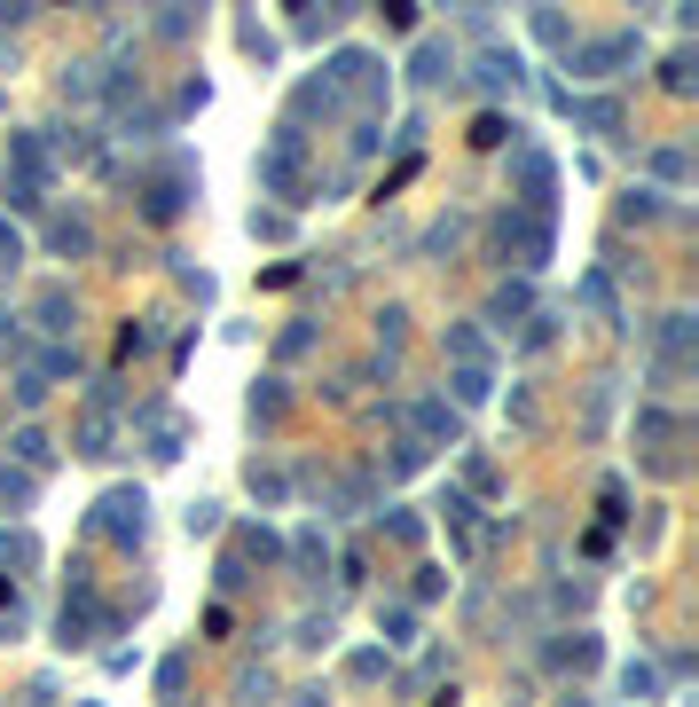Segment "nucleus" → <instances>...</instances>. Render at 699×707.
Segmentation results:
<instances>
[{"label":"nucleus","mask_w":699,"mask_h":707,"mask_svg":"<svg viewBox=\"0 0 699 707\" xmlns=\"http://www.w3.org/2000/svg\"><path fill=\"white\" fill-rule=\"evenodd\" d=\"M441 511H449V526H456V535H464V543H472V535H480V519H472V503H464V495H456V488H449V495H441Z\"/></svg>","instance_id":"bb28decb"},{"label":"nucleus","mask_w":699,"mask_h":707,"mask_svg":"<svg viewBox=\"0 0 699 707\" xmlns=\"http://www.w3.org/2000/svg\"><path fill=\"white\" fill-rule=\"evenodd\" d=\"M17 259H24V236H17L9 221H0V268H17Z\"/></svg>","instance_id":"79ce46f5"},{"label":"nucleus","mask_w":699,"mask_h":707,"mask_svg":"<svg viewBox=\"0 0 699 707\" xmlns=\"http://www.w3.org/2000/svg\"><path fill=\"white\" fill-rule=\"evenodd\" d=\"M0 503H32V472H9V464H0Z\"/></svg>","instance_id":"2f4dec72"},{"label":"nucleus","mask_w":699,"mask_h":707,"mask_svg":"<svg viewBox=\"0 0 699 707\" xmlns=\"http://www.w3.org/2000/svg\"><path fill=\"white\" fill-rule=\"evenodd\" d=\"M495 252H503V259H518V268H543V259H551V221L495 213Z\"/></svg>","instance_id":"20e7f679"},{"label":"nucleus","mask_w":699,"mask_h":707,"mask_svg":"<svg viewBox=\"0 0 699 707\" xmlns=\"http://www.w3.org/2000/svg\"><path fill=\"white\" fill-rule=\"evenodd\" d=\"M621 691H629V699H652V691H660L652 660H629V668H621Z\"/></svg>","instance_id":"a878e982"},{"label":"nucleus","mask_w":699,"mask_h":707,"mask_svg":"<svg viewBox=\"0 0 699 707\" xmlns=\"http://www.w3.org/2000/svg\"><path fill=\"white\" fill-rule=\"evenodd\" d=\"M582 299H589L605 322H621V299H614V284H605V276H582Z\"/></svg>","instance_id":"5701e85b"},{"label":"nucleus","mask_w":699,"mask_h":707,"mask_svg":"<svg viewBox=\"0 0 699 707\" xmlns=\"http://www.w3.org/2000/svg\"><path fill=\"white\" fill-rule=\"evenodd\" d=\"M182 684H189V660H182V653H173V660L157 668V691H165V707H182Z\"/></svg>","instance_id":"393cba45"},{"label":"nucleus","mask_w":699,"mask_h":707,"mask_svg":"<svg viewBox=\"0 0 699 707\" xmlns=\"http://www.w3.org/2000/svg\"><path fill=\"white\" fill-rule=\"evenodd\" d=\"M48 401V378L40 370H17V409H40Z\"/></svg>","instance_id":"7c9ffc66"},{"label":"nucleus","mask_w":699,"mask_h":707,"mask_svg":"<svg viewBox=\"0 0 699 707\" xmlns=\"http://www.w3.org/2000/svg\"><path fill=\"white\" fill-rule=\"evenodd\" d=\"M566 707H574V699H566Z\"/></svg>","instance_id":"37998d69"},{"label":"nucleus","mask_w":699,"mask_h":707,"mask_svg":"<svg viewBox=\"0 0 699 707\" xmlns=\"http://www.w3.org/2000/svg\"><path fill=\"white\" fill-rule=\"evenodd\" d=\"M417 464H424V440L401 432V440H393V472H417Z\"/></svg>","instance_id":"473e14b6"},{"label":"nucleus","mask_w":699,"mask_h":707,"mask_svg":"<svg viewBox=\"0 0 699 707\" xmlns=\"http://www.w3.org/2000/svg\"><path fill=\"white\" fill-rule=\"evenodd\" d=\"M566 111H574V119H582L589 134H605V142L621 134V103H614V95H597V103H574V95H566Z\"/></svg>","instance_id":"9b49d317"},{"label":"nucleus","mask_w":699,"mask_h":707,"mask_svg":"<svg viewBox=\"0 0 699 707\" xmlns=\"http://www.w3.org/2000/svg\"><path fill=\"white\" fill-rule=\"evenodd\" d=\"M346 676H354V684H370V676H386V660H378V653H354V660H346Z\"/></svg>","instance_id":"a19ab883"},{"label":"nucleus","mask_w":699,"mask_h":707,"mask_svg":"<svg viewBox=\"0 0 699 707\" xmlns=\"http://www.w3.org/2000/svg\"><path fill=\"white\" fill-rule=\"evenodd\" d=\"M527 307H535L527 284H503V291H495V322H503V330H511V315H527Z\"/></svg>","instance_id":"b1692460"},{"label":"nucleus","mask_w":699,"mask_h":707,"mask_svg":"<svg viewBox=\"0 0 699 707\" xmlns=\"http://www.w3.org/2000/svg\"><path fill=\"white\" fill-rule=\"evenodd\" d=\"M322 86H330V95H362L370 111H378V103H393V71H386L378 55H354V48L330 63V79H322Z\"/></svg>","instance_id":"7ed1b4c3"},{"label":"nucleus","mask_w":699,"mask_h":707,"mask_svg":"<svg viewBox=\"0 0 699 707\" xmlns=\"http://www.w3.org/2000/svg\"><path fill=\"white\" fill-rule=\"evenodd\" d=\"M307 134L299 126H276V142L259 150V189L268 197H284V205H307Z\"/></svg>","instance_id":"f257e3e1"},{"label":"nucleus","mask_w":699,"mask_h":707,"mask_svg":"<svg viewBox=\"0 0 699 707\" xmlns=\"http://www.w3.org/2000/svg\"><path fill=\"white\" fill-rule=\"evenodd\" d=\"M48 244H55L63 259H79V252H95V228H86L79 213H63V221H48Z\"/></svg>","instance_id":"ddd939ff"},{"label":"nucleus","mask_w":699,"mask_h":707,"mask_svg":"<svg viewBox=\"0 0 699 707\" xmlns=\"http://www.w3.org/2000/svg\"><path fill=\"white\" fill-rule=\"evenodd\" d=\"M480 86H487V95H511V86H518V55H480Z\"/></svg>","instance_id":"2eb2a0df"},{"label":"nucleus","mask_w":699,"mask_h":707,"mask_svg":"<svg viewBox=\"0 0 699 707\" xmlns=\"http://www.w3.org/2000/svg\"><path fill=\"white\" fill-rule=\"evenodd\" d=\"M32 315H40V330H48V338H63V330L79 322V307H71V291H63V284H48V291L32 299Z\"/></svg>","instance_id":"9d476101"},{"label":"nucleus","mask_w":699,"mask_h":707,"mask_svg":"<svg viewBox=\"0 0 699 707\" xmlns=\"http://www.w3.org/2000/svg\"><path fill=\"white\" fill-rule=\"evenodd\" d=\"M9 449H17V457H24L32 472H48V464H55V449H48V432H40V424H24V432L9 440Z\"/></svg>","instance_id":"f3484780"},{"label":"nucleus","mask_w":699,"mask_h":707,"mask_svg":"<svg viewBox=\"0 0 699 707\" xmlns=\"http://www.w3.org/2000/svg\"><path fill=\"white\" fill-rule=\"evenodd\" d=\"M386 629H393V645H417V613H409V605H393V613H386Z\"/></svg>","instance_id":"c9c22d12"},{"label":"nucleus","mask_w":699,"mask_h":707,"mask_svg":"<svg viewBox=\"0 0 699 707\" xmlns=\"http://www.w3.org/2000/svg\"><path fill=\"white\" fill-rule=\"evenodd\" d=\"M79 457H111V417H103V409H86V424H79Z\"/></svg>","instance_id":"a211bd4d"},{"label":"nucleus","mask_w":699,"mask_h":707,"mask_svg":"<svg viewBox=\"0 0 699 707\" xmlns=\"http://www.w3.org/2000/svg\"><path fill=\"white\" fill-rule=\"evenodd\" d=\"M660 213H668V205H660L652 189H629V197H621V221H660Z\"/></svg>","instance_id":"cd10ccee"},{"label":"nucleus","mask_w":699,"mask_h":707,"mask_svg":"<svg viewBox=\"0 0 699 707\" xmlns=\"http://www.w3.org/2000/svg\"><path fill=\"white\" fill-rule=\"evenodd\" d=\"M150 457H157V464L182 457V424H157V432H150Z\"/></svg>","instance_id":"c756f323"},{"label":"nucleus","mask_w":699,"mask_h":707,"mask_svg":"<svg viewBox=\"0 0 699 707\" xmlns=\"http://www.w3.org/2000/svg\"><path fill=\"white\" fill-rule=\"evenodd\" d=\"M449 63H456L449 40H424V48H417V79H424V86H432V79H449Z\"/></svg>","instance_id":"6ab92c4d"},{"label":"nucleus","mask_w":699,"mask_h":707,"mask_svg":"<svg viewBox=\"0 0 699 707\" xmlns=\"http://www.w3.org/2000/svg\"><path fill=\"white\" fill-rule=\"evenodd\" d=\"M189 24H197V17H189V9H165V17H157V40H182V32H189Z\"/></svg>","instance_id":"58836bf2"},{"label":"nucleus","mask_w":699,"mask_h":707,"mask_svg":"<svg viewBox=\"0 0 699 707\" xmlns=\"http://www.w3.org/2000/svg\"><path fill=\"white\" fill-rule=\"evenodd\" d=\"M511 134H518V126H511L503 111H480V126H472V142H480V150H503Z\"/></svg>","instance_id":"4be33fe9"},{"label":"nucleus","mask_w":699,"mask_h":707,"mask_svg":"<svg viewBox=\"0 0 699 707\" xmlns=\"http://www.w3.org/2000/svg\"><path fill=\"white\" fill-rule=\"evenodd\" d=\"M291 566H299V574L315 582V566H322V543H315V535H299V551H291Z\"/></svg>","instance_id":"4c0bfd02"},{"label":"nucleus","mask_w":699,"mask_h":707,"mask_svg":"<svg viewBox=\"0 0 699 707\" xmlns=\"http://www.w3.org/2000/svg\"><path fill=\"white\" fill-rule=\"evenodd\" d=\"M386 526H393V543H409V551H417V543H424V519H417V511H393V519H386Z\"/></svg>","instance_id":"72a5a7b5"},{"label":"nucleus","mask_w":699,"mask_h":707,"mask_svg":"<svg viewBox=\"0 0 699 707\" xmlns=\"http://www.w3.org/2000/svg\"><path fill=\"white\" fill-rule=\"evenodd\" d=\"M637 55H645V40H637V32L582 40V48H574V71H582V79H605V71H621V63H637Z\"/></svg>","instance_id":"1a4fd4ad"},{"label":"nucleus","mask_w":699,"mask_h":707,"mask_svg":"<svg viewBox=\"0 0 699 707\" xmlns=\"http://www.w3.org/2000/svg\"><path fill=\"white\" fill-rule=\"evenodd\" d=\"M284 409H291V393H284V378H268L251 393V424H284Z\"/></svg>","instance_id":"dca6fc26"},{"label":"nucleus","mask_w":699,"mask_h":707,"mask_svg":"<svg viewBox=\"0 0 699 707\" xmlns=\"http://www.w3.org/2000/svg\"><path fill=\"white\" fill-rule=\"evenodd\" d=\"M449 354H464L472 370H487V338H480L472 322H456V330H449Z\"/></svg>","instance_id":"aec40b11"},{"label":"nucleus","mask_w":699,"mask_h":707,"mask_svg":"<svg viewBox=\"0 0 699 707\" xmlns=\"http://www.w3.org/2000/svg\"><path fill=\"white\" fill-rule=\"evenodd\" d=\"M9 173H17L24 189L48 197V189H55V150H48L40 134H9Z\"/></svg>","instance_id":"6e6552de"},{"label":"nucleus","mask_w":699,"mask_h":707,"mask_svg":"<svg viewBox=\"0 0 699 707\" xmlns=\"http://www.w3.org/2000/svg\"><path fill=\"white\" fill-rule=\"evenodd\" d=\"M251 495H268V503H276V495H284V472H268V464L251 457Z\"/></svg>","instance_id":"f704fd0d"},{"label":"nucleus","mask_w":699,"mask_h":707,"mask_svg":"<svg viewBox=\"0 0 699 707\" xmlns=\"http://www.w3.org/2000/svg\"><path fill=\"white\" fill-rule=\"evenodd\" d=\"M150 338H157V330H150V322H126V338H119V362H134V354H142V346H150Z\"/></svg>","instance_id":"e433bc0d"},{"label":"nucleus","mask_w":699,"mask_h":707,"mask_svg":"<svg viewBox=\"0 0 699 707\" xmlns=\"http://www.w3.org/2000/svg\"><path fill=\"white\" fill-rule=\"evenodd\" d=\"M0 197H9V205H17V213H40V205H48V197H40V189H24V182H17V173H0Z\"/></svg>","instance_id":"c85d7f7f"},{"label":"nucleus","mask_w":699,"mask_h":707,"mask_svg":"<svg viewBox=\"0 0 699 707\" xmlns=\"http://www.w3.org/2000/svg\"><path fill=\"white\" fill-rule=\"evenodd\" d=\"M86 535H103V543L134 551V543L150 535V495H142V488H111V495L95 503V519H86Z\"/></svg>","instance_id":"f03ea898"},{"label":"nucleus","mask_w":699,"mask_h":707,"mask_svg":"<svg viewBox=\"0 0 699 707\" xmlns=\"http://www.w3.org/2000/svg\"><path fill=\"white\" fill-rule=\"evenodd\" d=\"M182 205H189V157H165L150 182H142V213L150 221H173Z\"/></svg>","instance_id":"0eeeda50"},{"label":"nucleus","mask_w":699,"mask_h":707,"mask_svg":"<svg viewBox=\"0 0 699 707\" xmlns=\"http://www.w3.org/2000/svg\"><path fill=\"white\" fill-rule=\"evenodd\" d=\"M558 189V165L543 157V150H518V213H527V221H551V197Z\"/></svg>","instance_id":"423d86ee"},{"label":"nucleus","mask_w":699,"mask_h":707,"mask_svg":"<svg viewBox=\"0 0 699 707\" xmlns=\"http://www.w3.org/2000/svg\"><path fill=\"white\" fill-rule=\"evenodd\" d=\"M32 559H40V543L24 535V526H17V535L0 526V566H32Z\"/></svg>","instance_id":"412c9836"},{"label":"nucleus","mask_w":699,"mask_h":707,"mask_svg":"<svg viewBox=\"0 0 699 707\" xmlns=\"http://www.w3.org/2000/svg\"><path fill=\"white\" fill-rule=\"evenodd\" d=\"M409 417H417V432H424V440H456V432H464V417H456L449 401H417Z\"/></svg>","instance_id":"f8f14e48"},{"label":"nucleus","mask_w":699,"mask_h":707,"mask_svg":"<svg viewBox=\"0 0 699 707\" xmlns=\"http://www.w3.org/2000/svg\"><path fill=\"white\" fill-rule=\"evenodd\" d=\"M315 346V322H299V330H284V362H299V354Z\"/></svg>","instance_id":"ea45409f"},{"label":"nucleus","mask_w":699,"mask_h":707,"mask_svg":"<svg viewBox=\"0 0 699 707\" xmlns=\"http://www.w3.org/2000/svg\"><path fill=\"white\" fill-rule=\"evenodd\" d=\"M449 386H456V417H464V409H480V401L495 393V370H472V362H464V370H456Z\"/></svg>","instance_id":"4468645a"},{"label":"nucleus","mask_w":699,"mask_h":707,"mask_svg":"<svg viewBox=\"0 0 699 707\" xmlns=\"http://www.w3.org/2000/svg\"><path fill=\"white\" fill-rule=\"evenodd\" d=\"M95 629H119V613L95 597V582H71V597H63V645H86V637H95Z\"/></svg>","instance_id":"39448f33"}]
</instances>
